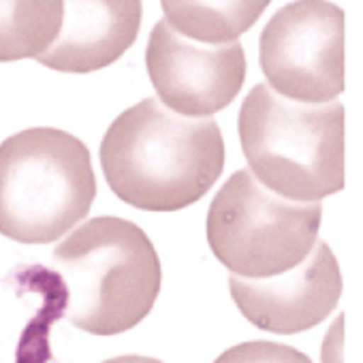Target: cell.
Returning a JSON list of instances; mask_svg holds the SVG:
<instances>
[{
    "instance_id": "7c38bea8",
    "label": "cell",
    "mask_w": 363,
    "mask_h": 363,
    "mask_svg": "<svg viewBox=\"0 0 363 363\" xmlns=\"http://www.w3.org/2000/svg\"><path fill=\"white\" fill-rule=\"evenodd\" d=\"M214 363H312V361L308 359V354L299 352L293 346L267 342V340H255V342H242L238 346H231Z\"/></svg>"
},
{
    "instance_id": "4fadbf2b",
    "label": "cell",
    "mask_w": 363,
    "mask_h": 363,
    "mask_svg": "<svg viewBox=\"0 0 363 363\" xmlns=\"http://www.w3.org/2000/svg\"><path fill=\"white\" fill-rule=\"evenodd\" d=\"M103 363H162L158 359H152V357H141V354H124V357H113V359H107Z\"/></svg>"
},
{
    "instance_id": "8992f818",
    "label": "cell",
    "mask_w": 363,
    "mask_h": 363,
    "mask_svg": "<svg viewBox=\"0 0 363 363\" xmlns=\"http://www.w3.org/2000/svg\"><path fill=\"white\" fill-rule=\"evenodd\" d=\"M259 65L286 99L333 101L344 92V11L329 0L284 5L261 33Z\"/></svg>"
},
{
    "instance_id": "3957f363",
    "label": "cell",
    "mask_w": 363,
    "mask_h": 363,
    "mask_svg": "<svg viewBox=\"0 0 363 363\" xmlns=\"http://www.w3.org/2000/svg\"><path fill=\"white\" fill-rule=\"evenodd\" d=\"M238 133L250 171L293 201L344 191V105L295 103L267 84L244 99Z\"/></svg>"
},
{
    "instance_id": "277c9868",
    "label": "cell",
    "mask_w": 363,
    "mask_h": 363,
    "mask_svg": "<svg viewBox=\"0 0 363 363\" xmlns=\"http://www.w3.org/2000/svg\"><path fill=\"white\" fill-rule=\"evenodd\" d=\"M96 197L90 150L60 128H26L0 143V235L50 244L82 223Z\"/></svg>"
},
{
    "instance_id": "5b68a950",
    "label": "cell",
    "mask_w": 363,
    "mask_h": 363,
    "mask_svg": "<svg viewBox=\"0 0 363 363\" xmlns=\"http://www.w3.org/2000/svg\"><path fill=\"white\" fill-rule=\"evenodd\" d=\"M320 218L318 201L286 199L261 184L250 169H240L210 203L208 244L231 274L272 278L312 252Z\"/></svg>"
},
{
    "instance_id": "52a82bcc",
    "label": "cell",
    "mask_w": 363,
    "mask_h": 363,
    "mask_svg": "<svg viewBox=\"0 0 363 363\" xmlns=\"http://www.w3.org/2000/svg\"><path fill=\"white\" fill-rule=\"evenodd\" d=\"M145 69L158 99L173 111L208 118L229 107L246 82L242 43L208 45L179 35L160 20L147 39Z\"/></svg>"
},
{
    "instance_id": "ba28073f",
    "label": "cell",
    "mask_w": 363,
    "mask_h": 363,
    "mask_svg": "<svg viewBox=\"0 0 363 363\" xmlns=\"http://www.w3.org/2000/svg\"><path fill=\"white\" fill-rule=\"evenodd\" d=\"M229 289L240 312L255 327L291 335L320 325L342 295L340 265L325 242L293 269L272 278L229 276Z\"/></svg>"
},
{
    "instance_id": "7a4b0ae2",
    "label": "cell",
    "mask_w": 363,
    "mask_h": 363,
    "mask_svg": "<svg viewBox=\"0 0 363 363\" xmlns=\"http://www.w3.org/2000/svg\"><path fill=\"white\" fill-rule=\"evenodd\" d=\"M54 265L67 286V318L92 335H118L137 327L160 293V259L141 227L99 216L54 248Z\"/></svg>"
},
{
    "instance_id": "9c48e42d",
    "label": "cell",
    "mask_w": 363,
    "mask_h": 363,
    "mask_svg": "<svg viewBox=\"0 0 363 363\" xmlns=\"http://www.w3.org/2000/svg\"><path fill=\"white\" fill-rule=\"evenodd\" d=\"M141 16V0H65L60 33L37 62L60 73L101 71L137 41Z\"/></svg>"
},
{
    "instance_id": "6da1fadb",
    "label": "cell",
    "mask_w": 363,
    "mask_h": 363,
    "mask_svg": "<svg viewBox=\"0 0 363 363\" xmlns=\"http://www.w3.org/2000/svg\"><path fill=\"white\" fill-rule=\"evenodd\" d=\"M101 167L111 193L130 208L177 212L214 189L225 169V139L210 116H182L147 96L111 122Z\"/></svg>"
},
{
    "instance_id": "30bf717a",
    "label": "cell",
    "mask_w": 363,
    "mask_h": 363,
    "mask_svg": "<svg viewBox=\"0 0 363 363\" xmlns=\"http://www.w3.org/2000/svg\"><path fill=\"white\" fill-rule=\"evenodd\" d=\"M272 0H160L164 20L193 41L223 45L238 41Z\"/></svg>"
},
{
    "instance_id": "8fae6325",
    "label": "cell",
    "mask_w": 363,
    "mask_h": 363,
    "mask_svg": "<svg viewBox=\"0 0 363 363\" xmlns=\"http://www.w3.org/2000/svg\"><path fill=\"white\" fill-rule=\"evenodd\" d=\"M65 0H0V62L39 58L56 41Z\"/></svg>"
}]
</instances>
